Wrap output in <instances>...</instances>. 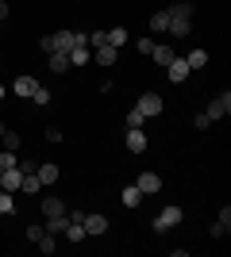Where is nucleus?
I'll return each mask as SVG.
<instances>
[{"label": "nucleus", "instance_id": "32", "mask_svg": "<svg viewBox=\"0 0 231 257\" xmlns=\"http://www.w3.org/2000/svg\"><path fill=\"white\" fill-rule=\"evenodd\" d=\"M46 142H54V146H58V142H62V131H58V127H46Z\"/></svg>", "mask_w": 231, "mask_h": 257}, {"label": "nucleus", "instance_id": "2", "mask_svg": "<svg viewBox=\"0 0 231 257\" xmlns=\"http://www.w3.org/2000/svg\"><path fill=\"white\" fill-rule=\"evenodd\" d=\"M166 12H170V8H166ZM166 35H174V39L193 35V16H177V12H170V27H166Z\"/></svg>", "mask_w": 231, "mask_h": 257}, {"label": "nucleus", "instance_id": "18", "mask_svg": "<svg viewBox=\"0 0 231 257\" xmlns=\"http://www.w3.org/2000/svg\"><path fill=\"white\" fill-rule=\"evenodd\" d=\"M62 234H66L69 238V242H85V223H73V219H69V223H66V230H62Z\"/></svg>", "mask_w": 231, "mask_h": 257}, {"label": "nucleus", "instance_id": "30", "mask_svg": "<svg viewBox=\"0 0 231 257\" xmlns=\"http://www.w3.org/2000/svg\"><path fill=\"white\" fill-rule=\"evenodd\" d=\"M35 169H39V161H31V158L20 161V173H23V177H27V173H35Z\"/></svg>", "mask_w": 231, "mask_h": 257}, {"label": "nucleus", "instance_id": "3", "mask_svg": "<svg viewBox=\"0 0 231 257\" xmlns=\"http://www.w3.org/2000/svg\"><path fill=\"white\" fill-rule=\"evenodd\" d=\"M204 115H208L212 123H220V119H227V115H231V92H220V96H216V100L208 104V111H204Z\"/></svg>", "mask_w": 231, "mask_h": 257}, {"label": "nucleus", "instance_id": "29", "mask_svg": "<svg viewBox=\"0 0 231 257\" xmlns=\"http://www.w3.org/2000/svg\"><path fill=\"white\" fill-rule=\"evenodd\" d=\"M193 127H197V131H208V127H212V119L200 111V115H193Z\"/></svg>", "mask_w": 231, "mask_h": 257}, {"label": "nucleus", "instance_id": "33", "mask_svg": "<svg viewBox=\"0 0 231 257\" xmlns=\"http://www.w3.org/2000/svg\"><path fill=\"white\" fill-rule=\"evenodd\" d=\"M216 223H223L231 230V207H220V219H216Z\"/></svg>", "mask_w": 231, "mask_h": 257}, {"label": "nucleus", "instance_id": "5", "mask_svg": "<svg viewBox=\"0 0 231 257\" xmlns=\"http://www.w3.org/2000/svg\"><path fill=\"white\" fill-rule=\"evenodd\" d=\"M135 188H139L143 196H154V192H162V177L146 169V173H139V181H135Z\"/></svg>", "mask_w": 231, "mask_h": 257}, {"label": "nucleus", "instance_id": "38", "mask_svg": "<svg viewBox=\"0 0 231 257\" xmlns=\"http://www.w3.org/2000/svg\"><path fill=\"white\" fill-rule=\"evenodd\" d=\"M0 65H4V58H0Z\"/></svg>", "mask_w": 231, "mask_h": 257}, {"label": "nucleus", "instance_id": "17", "mask_svg": "<svg viewBox=\"0 0 231 257\" xmlns=\"http://www.w3.org/2000/svg\"><path fill=\"white\" fill-rule=\"evenodd\" d=\"M166 27H170V12H154V16H150V31L154 35H166Z\"/></svg>", "mask_w": 231, "mask_h": 257}, {"label": "nucleus", "instance_id": "31", "mask_svg": "<svg viewBox=\"0 0 231 257\" xmlns=\"http://www.w3.org/2000/svg\"><path fill=\"white\" fill-rule=\"evenodd\" d=\"M135 50H139V54H150V50H154V39H139V43H135Z\"/></svg>", "mask_w": 231, "mask_h": 257}, {"label": "nucleus", "instance_id": "37", "mask_svg": "<svg viewBox=\"0 0 231 257\" xmlns=\"http://www.w3.org/2000/svg\"><path fill=\"white\" fill-rule=\"evenodd\" d=\"M4 131H8V127H4V123H0V135H4Z\"/></svg>", "mask_w": 231, "mask_h": 257}, {"label": "nucleus", "instance_id": "6", "mask_svg": "<svg viewBox=\"0 0 231 257\" xmlns=\"http://www.w3.org/2000/svg\"><path fill=\"white\" fill-rule=\"evenodd\" d=\"M127 150L131 154H146V146H150V142H146V135H143V127H127Z\"/></svg>", "mask_w": 231, "mask_h": 257}, {"label": "nucleus", "instance_id": "23", "mask_svg": "<svg viewBox=\"0 0 231 257\" xmlns=\"http://www.w3.org/2000/svg\"><path fill=\"white\" fill-rule=\"evenodd\" d=\"M0 142H4V150H20V131H4V135H0Z\"/></svg>", "mask_w": 231, "mask_h": 257}, {"label": "nucleus", "instance_id": "24", "mask_svg": "<svg viewBox=\"0 0 231 257\" xmlns=\"http://www.w3.org/2000/svg\"><path fill=\"white\" fill-rule=\"evenodd\" d=\"M39 188H43V181H39V177H35V173H27V177H23V184H20V192H39Z\"/></svg>", "mask_w": 231, "mask_h": 257}, {"label": "nucleus", "instance_id": "28", "mask_svg": "<svg viewBox=\"0 0 231 257\" xmlns=\"http://www.w3.org/2000/svg\"><path fill=\"white\" fill-rule=\"evenodd\" d=\"M143 123H146V115L139 107H131V111H127V127H143Z\"/></svg>", "mask_w": 231, "mask_h": 257}, {"label": "nucleus", "instance_id": "10", "mask_svg": "<svg viewBox=\"0 0 231 257\" xmlns=\"http://www.w3.org/2000/svg\"><path fill=\"white\" fill-rule=\"evenodd\" d=\"M35 88H39V81H35V77H16V81H12V92H16V96H23V100H31V92Z\"/></svg>", "mask_w": 231, "mask_h": 257}, {"label": "nucleus", "instance_id": "7", "mask_svg": "<svg viewBox=\"0 0 231 257\" xmlns=\"http://www.w3.org/2000/svg\"><path fill=\"white\" fill-rule=\"evenodd\" d=\"M20 184H23L20 165H12V169H4V173H0V188H4V192H20Z\"/></svg>", "mask_w": 231, "mask_h": 257}, {"label": "nucleus", "instance_id": "39", "mask_svg": "<svg viewBox=\"0 0 231 257\" xmlns=\"http://www.w3.org/2000/svg\"><path fill=\"white\" fill-rule=\"evenodd\" d=\"M0 173H4V169H0Z\"/></svg>", "mask_w": 231, "mask_h": 257}, {"label": "nucleus", "instance_id": "25", "mask_svg": "<svg viewBox=\"0 0 231 257\" xmlns=\"http://www.w3.org/2000/svg\"><path fill=\"white\" fill-rule=\"evenodd\" d=\"M0 215H16V200H12V192H4V188H0Z\"/></svg>", "mask_w": 231, "mask_h": 257}, {"label": "nucleus", "instance_id": "12", "mask_svg": "<svg viewBox=\"0 0 231 257\" xmlns=\"http://www.w3.org/2000/svg\"><path fill=\"white\" fill-rule=\"evenodd\" d=\"M46 65H50L54 73H66V69H69V54L66 50H50V54H46Z\"/></svg>", "mask_w": 231, "mask_h": 257}, {"label": "nucleus", "instance_id": "15", "mask_svg": "<svg viewBox=\"0 0 231 257\" xmlns=\"http://www.w3.org/2000/svg\"><path fill=\"white\" fill-rule=\"evenodd\" d=\"M120 200H123V207H139V204H143V200H146V196L139 192L135 184H127V188H123V192H120Z\"/></svg>", "mask_w": 231, "mask_h": 257}, {"label": "nucleus", "instance_id": "35", "mask_svg": "<svg viewBox=\"0 0 231 257\" xmlns=\"http://www.w3.org/2000/svg\"><path fill=\"white\" fill-rule=\"evenodd\" d=\"M8 20V0H0V23Z\"/></svg>", "mask_w": 231, "mask_h": 257}, {"label": "nucleus", "instance_id": "14", "mask_svg": "<svg viewBox=\"0 0 231 257\" xmlns=\"http://www.w3.org/2000/svg\"><path fill=\"white\" fill-rule=\"evenodd\" d=\"M104 230H108L104 215H85V234H104Z\"/></svg>", "mask_w": 231, "mask_h": 257}, {"label": "nucleus", "instance_id": "26", "mask_svg": "<svg viewBox=\"0 0 231 257\" xmlns=\"http://www.w3.org/2000/svg\"><path fill=\"white\" fill-rule=\"evenodd\" d=\"M12 165H20V154H16V150H4V154H0V169H12Z\"/></svg>", "mask_w": 231, "mask_h": 257}, {"label": "nucleus", "instance_id": "20", "mask_svg": "<svg viewBox=\"0 0 231 257\" xmlns=\"http://www.w3.org/2000/svg\"><path fill=\"white\" fill-rule=\"evenodd\" d=\"M104 43H108V46H116V50H120V46L127 43V27H112V31L104 35Z\"/></svg>", "mask_w": 231, "mask_h": 257}, {"label": "nucleus", "instance_id": "27", "mask_svg": "<svg viewBox=\"0 0 231 257\" xmlns=\"http://www.w3.org/2000/svg\"><path fill=\"white\" fill-rule=\"evenodd\" d=\"M31 100H35L39 107H46V104H50V88H43V85H39V88L31 92Z\"/></svg>", "mask_w": 231, "mask_h": 257}, {"label": "nucleus", "instance_id": "34", "mask_svg": "<svg viewBox=\"0 0 231 257\" xmlns=\"http://www.w3.org/2000/svg\"><path fill=\"white\" fill-rule=\"evenodd\" d=\"M39 234H43V226H39V223L27 226V238H31V242H39Z\"/></svg>", "mask_w": 231, "mask_h": 257}, {"label": "nucleus", "instance_id": "8", "mask_svg": "<svg viewBox=\"0 0 231 257\" xmlns=\"http://www.w3.org/2000/svg\"><path fill=\"white\" fill-rule=\"evenodd\" d=\"M189 73H193V69H189V62H185V58H174V62L166 65V77H170L174 85H181V81H185Z\"/></svg>", "mask_w": 231, "mask_h": 257}, {"label": "nucleus", "instance_id": "22", "mask_svg": "<svg viewBox=\"0 0 231 257\" xmlns=\"http://www.w3.org/2000/svg\"><path fill=\"white\" fill-rule=\"evenodd\" d=\"M185 62H189V69H204V65H208V50H193Z\"/></svg>", "mask_w": 231, "mask_h": 257}, {"label": "nucleus", "instance_id": "9", "mask_svg": "<svg viewBox=\"0 0 231 257\" xmlns=\"http://www.w3.org/2000/svg\"><path fill=\"white\" fill-rule=\"evenodd\" d=\"M93 62L116 65V62H120V50H116V46H108V43H100V46H93Z\"/></svg>", "mask_w": 231, "mask_h": 257}, {"label": "nucleus", "instance_id": "1", "mask_svg": "<svg viewBox=\"0 0 231 257\" xmlns=\"http://www.w3.org/2000/svg\"><path fill=\"white\" fill-rule=\"evenodd\" d=\"M181 219H185L181 207H177V204H166L162 211L154 215V230H158V234H162V230H174V226H181Z\"/></svg>", "mask_w": 231, "mask_h": 257}, {"label": "nucleus", "instance_id": "36", "mask_svg": "<svg viewBox=\"0 0 231 257\" xmlns=\"http://www.w3.org/2000/svg\"><path fill=\"white\" fill-rule=\"evenodd\" d=\"M4 92H8V88H4V85H0V100H4Z\"/></svg>", "mask_w": 231, "mask_h": 257}, {"label": "nucleus", "instance_id": "13", "mask_svg": "<svg viewBox=\"0 0 231 257\" xmlns=\"http://www.w3.org/2000/svg\"><path fill=\"white\" fill-rule=\"evenodd\" d=\"M39 211H43V219H50V215H66V204H62L58 196H46L43 204H39Z\"/></svg>", "mask_w": 231, "mask_h": 257}, {"label": "nucleus", "instance_id": "19", "mask_svg": "<svg viewBox=\"0 0 231 257\" xmlns=\"http://www.w3.org/2000/svg\"><path fill=\"white\" fill-rule=\"evenodd\" d=\"M93 62V50H89V46H73V50H69V65H89Z\"/></svg>", "mask_w": 231, "mask_h": 257}, {"label": "nucleus", "instance_id": "11", "mask_svg": "<svg viewBox=\"0 0 231 257\" xmlns=\"http://www.w3.org/2000/svg\"><path fill=\"white\" fill-rule=\"evenodd\" d=\"M150 58H154V62H158V65H162V69H166V65L174 62L177 54H174V46H170V43H154V50H150Z\"/></svg>", "mask_w": 231, "mask_h": 257}, {"label": "nucleus", "instance_id": "4", "mask_svg": "<svg viewBox=\"0 0 231 257\" xmlns=\"http://www.w3.org/2000/svg\"><path fill=\"white\" fill-rule=\"evenodd\" d=\"M135 107H139L146 119H154V115H162V96H158V92H143Z\"/></svg>", "mask_w": 231, "mask_h": 257}, {"label": "nucleus", "instance_id": "16", "mask_svg": "<svg viewBox=\"0 0 231 257\" xmlns=\"http://www.w3.org/2000/svg\"><path fill=\"white\" fill-rule=\"evenodd\" d=\"M35 177H39V181H43V184H54V181H58V165H50V161H43V165L35 169Z\"/></svg>", "mask_w": 231, "mask_h": 257}, {"label": "nucleus", "instance_id": "21", "mask_svg": "<svg viewBox=\"0 0 231 257\" xmlns=\"http://www.w3.org/2000/svg\"><path fill=\"white\" fill-rule=\"evenodd\" d=\"M54 249H58V238H54V234H46V230H43V234H39V253H46V257H50Z\"/></svg>", "mask_w": 231, "mask_h": 257}]
</instances>
